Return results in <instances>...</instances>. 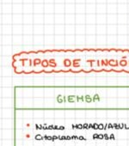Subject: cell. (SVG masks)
Here are the masks:
<instances>
[{
  "mask_svg": "<svg viewBox=\"0 0 129 146\" xmlns=\"http://www.w3.org/2000/svg\"><path fill=\"white\" fill-rule=\"evenodd\" d=\"M56 100H57V102L58 103H63V102H64V96H57V98H56Z\"/></svg>",
  "mask_w": 129,
  "mask_h": 146,
  "instance_id": "cell-2",
  "label": "cell"
},
{
  "mask_svg": "<svg viewBox=\"0 0 129 146\" xmlns=\"http://www.w3.org/2000/svg\"><path fill=\"white\" fill-rule=\"evenodd\" d=\"M26 137H29V134H26Z\"/></svg>",
  "mask_w": 129,
  "mask_h": 146,
  "instance_id": "cell-5",
  "label": "cell"
},
{
  "mask_svg": "<svg viewBox=\"0 0 129 146\" xmlns=\"http://www.w3.org/2000/svg\"><path fill=\"white\" fill-rule=\"evenodd\" d=\"M84 99H85V102H87V103H90V102H93L92 96H89V95L84 96Z\"/></svg>",
  "mask_w": 129,
  "mask_h": 146,
  "instance_id": "cell-3",
  "label": "cell"
},
{
  "mask_svg": "<svg viewBox=\"0 0 129 146\" xmlns=\"http://www.w3.org/2000/svg\"><path fill=\"white\" fill-rule=\"evenodd\" d=\"M67 102H71V103H73V102H77V96H68Z\"/></svg>",
  "mask_w": 129,
  "mask_h": 146,
  "instance_id": "cell-1",
  "label": "cell"
},
{
  "mask_svg": "<svg viewBox=\"0 0 129 146\" xmlns=\"http://www.w3.org/2000/svg\"><path fill=\"white\" fill-rule=\"evenodd\" d=\"M92 100H93V102H100L101 101V98L99 96L98 94H96L93 97H92Z\"/></svg>",
  "mask_w": 129,
  "mask_h": 146,
  "instance_id": "cell-4",
  "label": "cell"
}]
</instances>
